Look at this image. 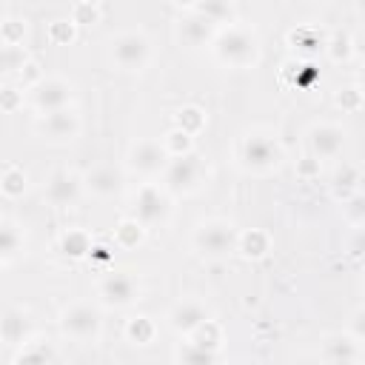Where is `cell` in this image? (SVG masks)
Listing matches in <instances>:
<instances>
[{
	"label": "cell",
	"mask_w": 365,
	"mask_h": 365,
	"mask_svg": "<svg viewBox=\"0 0 365 365\" xmlns=\"http://www.w3.org/2000/svg\"><path fill=\"white\" fill-rule=\"evenodd\" d=\"M211 48H214V57L231 68H251V66H257V60L262 54L257 31L248 26H240V23L222 26L217 31Z\"/></svg>",
	"instance_id": "cell-1"
},
{
	"label": "cell",
	"mask_w": 365,
	"mask_h": 365,
	"mask_svg": "<svg viewBox=\"0 0 365 365\" xmlns=\"http://www.w3.org/2000/svg\"><path fill=\"white\" fill-rule=\"evenodd\" d=\"M237 240H240V231L234 228V222L214 217L194 228L191 245L205 259H225V257L237 254Z\"/></svg>",
	"instance_id": "cell-2"
},
{
	"label": "cell",
	"mask_w": 365,
	"mask_h": 365,
	"mask_svg": "<svg viewBox=\"0 0 365 365\" xmlns=\"http://www.w3.org/2000/svg\"><path fill=\"white\" fill-rule=\"evenodd\" d=\"M240 163L242 168L248 171H257V174H265V171H274L279 163H282V145L271 137V134H262V131H254V134H245L240 140Z\"/></svg>",
	"instance_id": "cell-3"
},
{
	"label": "cell",
	"mask_w": 365,
	"mask_h": 365,
	"mask_svg": "<svg viewBox=\"0 0 365 365\" xmlns=\"http://www.w3.org/2000/svg\"><path fill=\"white\" fill-rule=\"evenodd\" d=\"M60 328H63V334H66L68 339L88 345V342H94V339L100 336V331H103V314H100V308L91 305V302H74V305H68V308L60 314Z\"/></svg>",
	"instance_id": "cell-4"
},
{
	"label": "cell",
	"mask_w": 365,
	"mask_h": 365,
	"mask_svg": "<svg viewBox=\"0 0 365 365\" xmlns=\"http://www.w3.org/2000/svg\"><path fill=\"white\" fill-rule=\"evenodd\" d=\"M108 54L120 71H143L151 60V43L143 31H120L111 37Z\"/></svg>",
	"instance_id": "cell-5"
},
{
	"label": "cell",
	"mask_w": 365,
	"mask_h": 365,
	"mask_svg": "<svg viewBox=\"0 0 365 365\" xmlns=\"http://www.w3.org/2000/svg\"><path fill=\"white\" fill-rule=\"evenodd\" d=\"M205 177V163L191 151L182 157H171L165 171H163V188L168 194H191L200 188Z\"/></svg>",
	"instance_id": "cell-6"
},
{
	"label": "cell",
	"mask_w": 365,
	"mask_h": 365,
	"mask_svg": "<svg viewBox=\"0 0 365 365\" xmlns=\"http://www.w3.org/2000/svg\"><path fill=\"white\" fill-rule=\"evenodd\" d=\"M134 217L145 225V228H157L165 225L171 217V197L163 185L154 182H143L134 194Z\"/></svg>",
	"instance_id": "cell-7"
},
{
	"label": "cell",
	"mask_w": 365,
	"mask_h": 365,
	"mask_svg": "<svg viewBox=\"0 0 365 365\" xmlns=\"http://www.w3.org/2000/svg\"><path fill=\"white\" fill-rule=\"evenodd\" d=\"M171 154L165 151L163 140H137L131 148H128V168L134 174H143V177H157L165 171Z\"/></svg>",
	"instance_id": "cell-8"
},
{
	"label": "cell",
	"mask_w": 365,
	"mask_h": 365,
	"mask_svg": "<svg viewBox=\"0 0 365 365\" xmlns=\"http://www.w3.org/2000/svg\"><path fill=\"white\" fill-rule=\"evenodd\" d=\"M34 128L48 143H71L80 134V117H77V111L71 106H66V108L40 114Z\"/></svg>",
	"instance_id": "cell-9"
},
{
	"label": "cell",
	"mask_w": 365,
	"mask_h": 365,
	"mask_svg": "<svg viewBox=\"0 0 365 365\" xmlns=\"http://www.w3.org/2000/svg\"><path fill=\"white\" fill-rule=\"evenodd\" d=\"M29 97H31V106L46 114V111H57V108H66L71 106L74 100V86L63 77H43L34 88H29Z\"/></svg>",
	"instance_id": "cell-10"
},
{
	"label": "cell",
	"mask_w": 365,
	"mask_h": 365,
	"mask_svg": "<svg viewBox=\"0 0 365 365\" xmlns=\"http://www.w3.org/2000/svg\"><path fill=\"white\" fill-rule=\"evenodd\" d=\"M97 294H100L103 305H108V308H125V305H131L140 297V285H137V279L131 274H117L114 271V274H108L100 282Z\"/></svg>",
	"instance_id": "cell-11"
},
{
	"label": "cell",
	"mask_w": 365,
	"mask_h": 365,
	"mask_svg": "<svg viewBox=\"0 0 365 365\" xmlns=\"http://www.w3.org/2000/svg\"><path fill=\"white\" fill-rule=\"evenodd\" d=\"M217 31H220L217 23H211V20H208L205 14H200V11H191L188 17L180 20V26H177V40H180L182 46H188V48H200V46H211L214 37H217Z\"/></svg>",
	"instance_id": "cell-12"
},
{
	"label": "cell",
	"mask_w": 365,
	"mask_h": 365,
	"mask_svg": "<svg viewBox=\"0 0 365 365\" xmlns=\"http://www.w3.org/2000/svg\"><path fill=\"white\" fill-rule=\"evenodd\" d=\"M308 148L319 160L339 157V151L345 148V131L339 125H334V123H317L308 131Z\"/></svg>",
	"instance_id": "cell-13"
},
{
	"label": "cell",
	"mask_w": 365,
	"mask_h": 365,
	"mask_svg": "<svg viewBox=\"0 0 365 365\" xmlns=\"http://www.w3.org/2000/svg\"><path fill=\"white\" fill-rule=\"evenodd\" d=\"M83 177L80 174H74V171H54L51 177H48V182H46V200L51 202V205H74L77 200H80V194H83Z\"/></svg>",
	"instance_id": "cell-14"
},
{
	"label": "cell",
	"mask_w": 365,
	"mask_h": 365,
	"mask_svg": "<svg viewBox=\"0 0 365 365\" xmlns=\"http://www.w3.org/2000/svg\"><path fill=\"white\" fill-rule=\"evenodd\" d=\"M208 317H211V314H208V308H205L200 299H182V302H177V305L168 311V325H171L180 336H188V334H194Z\"/></svg>",
	"instance_id": "cell-15"
},
{
	"label": "cell",
	"mask_w": 365,
	"mask_h": 365,
	"mask_svg": "<svg viewBox=\"0 0 365 365\" xmlns=\"http://www.w3.org/2000/svg\"><path fill=\"white\" fill-rule=\"evenodd\" d=\"M83 185L94 197H114L123 191V174L114 165H94L83 174Z\"/></svg>",
	"instance_id": "cell-16"
},
{
	"label": "cell",
	"mask_w": 365,
	"mask_h": 365,
	"mask_svg": "<svg viewBox=\"0 0 365 365\" xmlns=\"http://www.w3.org/2000/svg\"><path fill=\"white\" fill-rule=\"evenodd\" d=\"M322 359L328 362H359L362 351H359V339L348 331V334H331L322 342Z\"/></svg>",
	"instance_id": "cell-17"
},
{
	"label": "cell",
	"mask_w": 365,
	"mask_h": 365,
	"mask_svg": "<svg viewBox=\"0 0 365 365\" xmlns=\"http://www.w3.org/2000/svg\"><path fill=\"white\" fill-rule=\"evenodd\" d=\"M0 336L9 348L14 345H23L26 339H31V325H29V317L20 311V308H6L3 319H0Z\"/></svg>",
	"instance_id": "cell-18"
},
{
	"label": "cell",
	"mask_w": 365,
	"mask_h": 365,
	"mask_svg": "<svg viewBox=\"0 0 365 365\" xmlns=\"http://www.w3.org/2000/svg\"><path fill=\"white\" fill-rule=\"evenodd\" d=\"M23 251H26L23 231L11 220H3V228H0V262L9 268L17 257H23Z\"/></svg>",
	"instance_id": "cell-19"
},
{
	"label": "cell",
	"mask_w": 365,
	"mask_h": 365,
	"mask_svg": "<svg viewBox=\"0 0 365 365\" xmlns=\"http://www.w3.org/2000/svg\"><path fill=\"white\" fill-rule=\"evenodd\" d=\"M271 251V237L262 228H248L237 240V254L245 259H262Z\"/></svg>",
	"instance_id": "cell-20"
},
{
	"label": "cell",
	"mask_w": 365,
	"mask_h": 365,
	"mask_svg": "<svg viewBox=\"0 0 365 365\" xmlns=\"http://www.w3.org/2000/svg\"><path fill=\"white\" fill-rule=\"evenodd\" d=\"M145 231H148V228H145L134 214H131V217H123V220L114 225V245L123 248V251H131V248L143 245Z\"/></svg>",
	"instance_id": "cell-21"
},
{
	"label": "cell",
	"mask_w": 365,
	"mask_h": 365,
	"mask_svg": "<svg viewBox=\"0 0 365 365\" xmlns=\"http://www.w3.org/2000/svg\"><path fill=\"white\" fill-rule=\"evenodd\" d=\"M288 43H291V48H297L302 57H314L317 51H325V37H322V31L314 29V26H299V29H294V31L288 34Z\"/></svg>",
	"instance_id": "cell-22"
},
{
	"label": "cell",
	"mask_w": 365,
	"mask_h": 365,
	"mask_svg": "<svg viewBox=\"0 0 365 365\" xmlns=\"http://www.w3.org/2000/svg\"><path fill=\"white\" fill-rule=\"evenodd\" d=\"M91 248H94V242H91V237H88V231H83V228H68V231L60 237V251H63L66 257H71V259L88 257Z\"/></svg>",
	"instance_id": "cell-23"
},
{
	"label": "cell",
	"mask_w": 365,
	"mask_h": 365,
	"mask_svg": "<svg viewBox=\"0 0 365 365\" xmlns=\"http://www.w3.org/2000/svg\"><path fill=\"white\" fill-rule=\"evenodd\" d=\"M356 180H359V168L351 165V163H342L334 177H331V191L336 200H348L354 191H356Z\"/></svg>",
	"instance_id": "cell-24"
},
{
	"label": "cell",
	"mask_w": 365,
	"mask_h": 365,
	"mask_svg": "<svg viewBox=\"0 0 365 365\" xmlns=\"http://www.w3.org/2000/svg\"><path fill=\"white\" fill-rule=\"evenodd\" d=\"M26 185H29L26 171H23L20 165H14V163H6V165H3V177H0V191H3V197L17 200V197H23Z\"/></svg>",
	"instance_id": "cell-25"
},
{
	"label": "cell",
	"mask_w": 365,
	"mask_h": 365,
	"mask_svg": "<svg viewBox=\"0 0 365 365\" xmlns=\"http://www.w3.org/2000/svg\"><path fill=\"white\" fill-rule=\"evenodd\" d=\"M54 359H57V354L51 351L48 339H26L20 345V354L14 356L17 365L20 362H54Z\"/></svg>",
	"instance_id": "cell-26"
},
{
	"label": "cell",
	"mask_w": 365,
	"mask_h": 365,
	"mask_svg": "<svg viewBox=\"0 0 365 365\" xmlns=\"http://www.w3.org/2000/svg\"><path fill=\"white\" fill-rule=\"evenodd\" d=\"M194 11L205 14V17H208L211 23H217L220 29L237 23V20H234V6H231V0H200V6H197Z\"/></svg>",
	"instance_id": "cell-27"
},
{
	"label": "cell",
	"mask_w": 365,
	"mask_h": 365,
	"mask_svg": "<svg viewBox=\"0 0 365 365\" xmlns=\"http://www.w3.org/2000/svg\"><path fill=\"white\" fill-rule=\"evenodd\" d=\"M325 54L331 63H348L351 54H354V37L345 34V31H336L325 40Z\"/></svg>",
	"instance_id": "cell-28"
},
{
	"label": "cell",
	"mask_w": 365,
	"mask_h": 365,
	"mask_svg": "<svg viewBox=\"0 0 365 365\" xmlns=\"http://www.w3.org/2000/svg\"><path fill=\"white\" fill-rule=\"evenodd\" d=\"M174 125L197 137V134L205 128V111H202L200 106H182V108L174 114Z\"/></svg>",
	"instance_id": "cell-29"
},
{
	"label": "cell",
	"mask_w": 365,
	"mask_h": 365,
	"mask_svg": "<svg viewBox=\"0 0 365 365\" xmlns=\"http://www.w3.org/2000/svg\"><path fill=\"white\" fill-rule=\"evenodd\" d=\"M163 145H165V151L171 154V157H182V154H191L194 151V134H188V131H182V128H168L165 134H163Z\"/></svg>",
	"instance_id": "cell-30"
},
{
	"label": "cell",
	"mask_w": 365,
	"mask_h": 365,
	"mask_svg": "<svg viewBox=\"0 0 365 365\" xmlns=\"http://www.w3.org/2000/svg\"><path fill=\"white\" fill-rule=\"evenodd\" d=\"M154 334H157V328L148 317H131L125 322V336L131 345H148L154 339Z\"/></svg>",
	"instance_id": "cell-31"
},
{
	"label": "cell",
	"mask_w": 365,
	"mask_h": 365,
	"mask_svg": "<svg viewBox=\"0 0 365 365\" xmlns=\"http://www.w3.org/2000/svg\"><path fill=\"white\" fill-rule=\"evenodd\" d=\"M188 339L191 342H197V345H202V348H211V351H217L220 345H222V328H220V322H214L211 317L194 331V334H188Z\"/></svg>",
	"instance_id": "cell-32"
},
{
	"label": "cell",
	"mask_w": 365,
	"mask_h": 365,
	"mask_svg": "<svg viewBox=\"0 0 365 365\" xmlns=\"http://www.w3.org/2000/svg\"><path fill=\"white\" fill-rule=\"evenodd\" d=\"M74 37H77V23L71 17H60L48 23V40L54 46H68Z\"/></svg>",
	"instance_id": "cell-33"
},
{
	"label": "cell",
	"mask_w": 365,
	"mask_h": 365,
	"mask_svg": "<svg viewBox=\"0 0 365 365\" xmlns=\"http://www.w3.org/2000/svg\"><path fill=\"white\" fill-rule=\"evenodd\" d=\"M177 359H182V362H214L217 359V351H211V348H202V345H197V342H191L188 336H185V342L177 348V354H174Z\"/></svg>",
	"instance_id": "cell-34"
},
{
	"label": "cell",
	"mask_w": 365,
	"mask_h": 365,
	"mask_svg": "<svg viewBox=\"0 0 365 365\" xmlns=\"http://www.w3.org/2000/svg\"><path fill=\"white\" fill-rule=\"evenodd\" d=\"M29 60V51L26 46H3L0 48V66L6 74H17Z\"/></svg>",
	"instance_id": "cell-35"
},
{
	"label": "cell",
	"mask_w": 365,
	"mask_h": 365,
	"mask_svg": "<svg viewBox=\"0 0 365 365\" xmlns=\"http://www.w3.org/2000/svg\"><path fill=\"white\" fill-rule=\"evenodd\" d=\"M23 40H26V20L6 17L0 23V43L3 46H23Z\"/></svg>",
	"instance_id": "cell-36"
},
{
	"label": "cell",
	"mask_w": 365,
	"mask_h": 365,
	"mask_svg": "<svg viewBox=\"0 0 365 365\" xmlns=\"http://www.w3.org/2000/svg\"><path fill=\"white\" fill-rule=\"evenodd\" d=\"M336 106H339L342 111H348V114H356V111L365 106L362 88H359V86H345V88H339V91H336Z\"/></svg>",
	"instance_id": "cell-37"
},
{
	"label": "cell",
	"mask_w": 365,
	"mask_h": 365,
	"mask_svg": "<svg viewBox=\"0 0 365 365\" xmlns=\"http://www.w3.org/2000/svg\"><path fill=\"white\" fill-rule=\"evenodd\" d=\"M23 86H14V83H6L3 88H0V108L6 111V114H14V111H20L23 108Z\"/></svg>",
	"instance_id": "cell-38"
},
{
	"label": "cell",
	"mask_w": 365,
	"mask_h": 365,
	"mask_svg": "<svg viewBox=\"0 0 365 365\" xmlns=\"http://www.w3.org/2000/svg\"><path fill=\"white\" fill-rule=\"evenodd\" d=\"M71 20L77 23V26H94V23H100V9L97 6H91V3H74V9H71Z\"/></svg>",
	"instance_id": "cell-39"
},
{
	"label": "cell",
	"mask_w": 365,
	"mask_h": 365,
	"mask_svg": "<svg viewBox=\"0 0 365 365\" xmlns=\"http://www.w3.org/2000/svg\"><path fill=\"white\" fill-rule=\"evenodd\" d=\"M40 80H43V71H40V63L29 57V60H26V66H23V68L17 71V86H23V88L29 91V88H34V86H37Z\"/></svg>",
	"instance_id": "cell-40"
},
{
	"label": "cell",
	"mask_w": 365,
	"mask_h": 365,
	"mask_svg": "<svg viewBox=\"0 0 365 365\" xmlns=\"http://www.w3.org/2000/svg\"><path fill=\"white\" fill-rule=\"evenodd\" d=\"M345 217H348L354 225H365V194L354 191V194L345 200Z\"/></svg>",
	"instance_id": "cell-41"
},
{
	"label": "cell",
	"mask_w": 365,
	"mask_h": 365,
	"mask_svg": "<svg viewBox=\"0 0 365 365\" xmlns=\"http://www.w3.org/2000/svg\"><path fill=\"white\" fill-rule=\"evenodd\" d=\"M297 174H299L302 180H314V177H319V157H314V154L302 157V160L297 163Z\"/></svg>",
	"instance_id": "cell-42"
},
{
	"label": "cell",
	"mask_w": 365,
	"mask_h": 365,
	"mask_svg": "<svg viewBox=\"0 0 365 365\" xmlns=\"http://www.w3.org/2000/svg\"><path fill=\"white\" fill-rule=\"evenodd\" d=\"M351 334L359 339V345H365V305L354 311V317H351Z\"/></svg>",
	"instance_id": "cell-43"
},
{
	"label": "cell",
	"mask_w": 365,
	"mask_h": 365,
	"mask_svg": "<svg viewBox=\"0 0 365 365\" xmlns=\"http://www.w3.org/2000/svg\"><path fill=\"white\" fill-rule=\"evenodd\" d=\"M348 248H351L354 257H362V259H365V225H356V231H354Z\"/></svg>",
	"instance_id": "cell-44"
},
{
	"label": "cell",
	"mask_w": 365,
	"mask_h": 365,
	"mask_svg": "<svg viewBox=\"0 0 365 365\" xmlns=\"http://www.w3.org/2000/svg\"><path fill=\"white\" fill-rule=\"evenodd\" d=\"M88 257H97V259H103V262H106V259H111V251H108L106 245H94Z\"/></svg>",
	"instance_id": "cell-45"
},
{
	"label": "cell",
	"mask_w": 365,
	"mask_h": 365,
	"mask_svg": "<svg viewBox=\"0 0 365 365\" xmlns=\"http://www.w3.org/2000/svg\"><path fill=\"white\" fill-rule=\"evenodd\" d=\"M354 51L365 57V29H362V31H359V34L354 37Z\"/></svg>",
	"instance_id": "cell-46"
},
{
	"label": "cell",
	"mask_w": 365,
	"mask_h": 365,
	"mask_svg": "<svg viewBox=\"0 0 365 365\" xmlns=\"http://www.w3.org/2000/svg\"><path fill=\"white\" fill-rule=\"evenodd\" d=\"M171 3H174L177 9H191V11L200 6V0H171Z\"/></svg>",
	"instance_id": "cell-47"
},
{
	"label": "cell",
	"mask_w": 365,
	"mask_h": 365,
	"mask_svg": "<svg viewBox=\"0 0 365 365\" xmlns=\"http://www.w3.org/2000/svg\"><path fill=\"white\" fill-rule=\"evenodd\" d=\"M356 191L365 194V171H359V180H356Z\"/></svg>",
	"instance_id": "cell-48"
},
{
	"label": "cell",
	"mask_w": 365,
	"mask_h": 365,
	"mask_svg": "<svg viewBox=\"0 0 365 365\" xmlns=\"http://www.w3.org/2000/svg\"><path fill=\"white\" fill-rule=\"evenodd\" d=\"M354 6H356L359 14H365V0H354Z\"/></svg>",
	"instance_id": "cell-49"
},
{
	"label": "cell",
	"mask_w": 365,
	"mask_h": 365,
	"mask_svg": "<svg viewBox=\"0 0 365 365\" xmlns=\"http://www.w3.org/2000/svg\"><path fill=\"white\" fill-rule=\"evenodd\" d=\"M80 3H91V6H97V3H100V0H80Z\"/></svg>",
	"instance_id": "cell-50"
},
{
	"label": "cell",
	"mask_w": 365,
	"mask_h": 365,
	"mask_svg": "<svg viewBox=\"0 0 365 365\" xmlns=\"http://www.w3.org/2000/svg\"><path fill=\"white\" fill-rule=\"evenodd\" d=\"M359 77H362V86H365V66H362V71H359Z\"/></svg>",
	"instance_id": "cell-51"
}]
</instances>
